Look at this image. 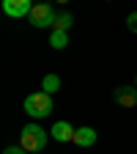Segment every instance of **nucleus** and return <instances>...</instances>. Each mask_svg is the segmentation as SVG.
Returning a JSON list of instances; mask_svg holds the SVG:
<instances>
[{
  "label": "nucleus",
  "mask_w": 137,
  "mask_h": 154,
  "mask_svg": "<svg viewBox=\"0 0 137 154\" xmlns=\"http://www.w3.org/2000/svg\"><path fill=\"white\" fill-rule=\"evenodd\" d=\"M47 140H49V132L41 129L36 121L33 124H25L22 132H19V146H22L28 154H38V151L47 146Z\"/></svg>",
  "instance_id": "nucleus-1"
},
{
  "label": "nucleus",
  "mask_w": 137,
  "mask_h": 154,
  "mask_svg": "<svg viewBox=\"0 0 137 154\" xmlns=\"http://www.w3.org/2000/svg\"><path fill=\"white\" fill-rule=\"evenodd\" d=\"M25 113L30 116V119H36V121H41V119H47V116L52 113V96L49 94H44V91H36V94H30V96H25Z\"/></svg>",
  "instance_id": "nucleus-2"
},
{
  "label": "nucleus",
  "mask_w": 137,
  "mask_h": 154,
  "mask_svg": "<svg viewBox=\"0 0 137 154\" xmlns=\"http://www.w3.org/2000/svg\"><path fill=\"white\" fill-rule=\"evenodd\" d=\"M30 17V25L33 28H49V25H55V19H58V14H55V8L49 6V3H36L33 6V11L28 14Z\"/></svg>",
  "instance_id": "nucleus-3"
},
{
  "label": "nucleus",
  "mask_w": 137,
  "mask_h": 154,
  "mask_svg": "<svg viewBox=\"0 0 137 154\" xmlns=\"http://www.w3.org/2000/svg\"><path fill=\"white\" fill-rule=\"evenodd\" d=\"M33 6H36L33 0H3V11H6L8 17H14V19L30 14V11H33Z\"/></svg>",
  "instance_id": "nucleus-4"
},
{
  "label": "nucleus",
  "mask_w": 137,
  "mask_h": 154,
  "mask_svg": "<svg viewBox=\"0 0 137 154\" xmlns=\"http://www.w3.org/2000/svg\"><path fill=\"white\" fill-rule=\"evenodd\" d=\"M74 132H77V129H74L69 121H55L52 129H49V138L58 140V143H69V140L74 138Z\"/></svg>",
  "instance_id": "nucleus-5"
},
{
  "label": "nucleus",
  "mask_w": 137,
  "mask_h": 154,
  "mask_svg": "<svg viewBox=\"0 0 137 154\" xmlns=\"http://www.w3.org/2000/svg\"><path fill=\"white\" fill-rule=\"evenodd\" d=\"M115 102L121 107H137V88H129V85H118L115 88Z\"/></svg>",
  "instance_id": "nucleus-6"
},
{
  "label": "nucleus",
  "mask_w": 137,
  "mask_h": 154,
  "mask_svg": "<svg viewBox=\"0 0 137 154\" xmlns=\"http://www.w3.org/2000/svg\"><path fill=\"white\" fill-rule=\"evenodd\" d=\"M96 138H99V135H96V129H93V127H80V129L74 132L71 143H74V146H80V149H85V146H93V143H96Z\"/></svg>",
  "instance_id": "nucleus-7"
},
{
  "label": "nucleus",
  "mask_w": 137,
  "mask_h": 154,
  "mask_svg": "<svg viewBox=\"0 0 137 154\" xmlns=\"http://www.w3.org/2000/svg\"><path fill=\"white\" fill-rule=\"evenodd\" d=\"M41 91L44 94H55V91H61V74H55V72H49V74H44V80H41Z\"/></svg>",
  "instance_id": "nucleus-8"
},
{
  "label": "nucleus",
  "mask_w": 137,
  "mask_h": 154,
  "mask_svg": "<svg viewBox=\"0 0 137 154\" xmlns=\"http://www.w3.org/2000/svg\"><path fill=\"white\" fill-rule=\"evenodd\" d=\"M49 47L52 50H66L69 47V30H52L49 33Z\"/></svg>",
  "instance_id": "nucleus-9"
},
{
  "label": "nucleus",
  "mask_w": 137,
  "mask_h": 154,
  "mask_svg": "<svg viewBox=\"0 0 137 154\" xmlns=\"http://www.w3.org/2000/svg\"><path fill=\"white\" fill-rule=\"evenodd\" d=\"M71 25H74V17H71L69 11H63V14H58V19H55L52 30H69Z\"/></svg>",
  "instance_id": "nucleus-10"
},
{
  "label": "nucleus",
  "mask_w": 137,
  "mask_h": 154,
  "mask_svg": "<svg viewBox=\"0 0 137 154\" xmlns=\"http://www.w3.org/2000/svg\"><path fill=\"white\" fill-rule=\"evenodd\" d=\"M126 28H129L132 33H137V11H132V14L126 17Z\"/></svg>",
  "instance_id": "nucleus-11"
},
{
  "label": "nucleus",
  "mask_w": 137,
  "mask_h": 154,
  "mask_svg": "<svg viewBox=\"0 0 137 154\" xmlns=\"http://www.w3.org/2000/svg\"><path fill=\"white\" fill-rule=\"evenodd\" d=\"M3 154H28V151H25L22 146H6V149H3Z\"/></svg>",
  "instance_id": "nucleus-12"
},
{
  "label": "nucleus",
  "mask_w": 137,
  "mask_h": 154,
  "mask_svg": "<svg viewBox=\"0 0 137 154\" xmlns=\"http://www.w3.org/2000/svg\"><path fill=\"white\" fill-rule=\"evenodd\" d=\"M58 3H61V6H63V3H69V0H58Z\"/></svg>",
  "instance_id": "nucleus-13"
},
{
  "label": "nucleus",
  "mask_w": 137,
  "mask_h": 154,
  "mask_svg": "<svg viewBox=\"0 0 137 154\" xmlns=\"http://www.w3.org/2000/svg\"><path fill=\"white\" fill-rule=\"evenodd\" d=\"M134 88H137V74H134Z\"/></svg>",
  "instance_id": "nucleus-14"
}]
</instances>
